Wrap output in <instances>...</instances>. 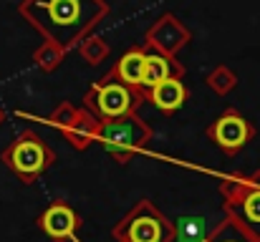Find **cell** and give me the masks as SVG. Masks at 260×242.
Returning <instances> with one entry per match:
<instances>
[{
  "label": "cell",
  "mask_w": 260,
  "mask_h": 242,
  "mask_svg": "<svg viewBox=\"0 0 260 242\" xmlns=\"http://www.w3.org/2000/svg\"><path fill=\"white\" fill-rule=\"evenodd\" d=\"M142 103H147L144 91L121 83L111 71L106 76H101L96 83H91L88 91L84 93V109L91 111L99 121L137 114Z\"/></svg>",
  "instance_id": "obj_5"
},
{
  "label": "cell",
  "mask_w": 260,
  "mask_h": 242,
  "mask_svg": "<svg viewBox=\"0 0 260 242\" xmlns=\"http://www.w3.org/2000/svg\"><path fill=\"white\" fill-rule=\"evenodd\" d=\"M192 41V30L174 15V13H162L144 33V46L149 51L165 53V56H174L187 48Z\"/></svg>",
  "instance_id": "obj_8"
},
{
  "label": "cell",
  "mask_w": 260,
  "mask_h": 242,
  "mask_svg": "<svg viewBox=\"0 0 260 242\" xmlns=\"http://www.w3.org/2000/svg\"><path fill=\"white\" fill-rule=\"evenodd\" d=\"M38 227L53 242H66V240H71V237H76V232L81 227V217H79V212L71 204H66V202L58 199V202H51L41 212Z\"/></svg>",
  "instance_id": "obj_9"
},
{
  "label": "cell",
  "mask_w": 260,
  "mask_h": 242,
  "mask_svg": "<svg viewBox=\"0 0 260 242\" xmlns=\"http://www.w3.org/2000/svg\"><path fill=\"white\" fill-rule=\"evenodd\" d=\"M0 159L23 184H33L56 161V152L36 131L25 129L3 149Z\"/></svg>",
  "instance_id": "obj_6"
},
{
  "label": "cell",
  "mask_w": 260,
  "mask_h": 242,
  "mask_svg": "<svg viewBox=\"0 0 260 242\" xmlns=\"http://www.w3.org/2000/svg\"><path fill=\"white\" fill-rule=\"evenodd\" d=\"M177 230V237L184 242H200L207 232H202V220H194V217H184L179 220V225H174Z\"/></svg>",
  "instance_id": "obj_19"
},
{
  "label": "cell",
  "mask_w": 260,
  "mask_h": 242,
  "mask_svg": "<svg viewBox=\"0 0 260 242\" xmlns=\"http://www.w3.org/2000/svg\"><path fill=\"white\" fill-rule=\"evenodd\" d=\"M144 98L157 111H162V114L170 116V114H177L187 103L189 91L182 83V79H167V81H162V83H157V86H152V88H147L144 91Z\"/></svg>",
  "instance_id": "obj_10"
},
{
  "label": "cell",
  "mask_w": 260,
  "mask_h": 242,
  "mask_svg": "<svg viewBox=\"0 0 260 242\" xmlns=\"http://www.w3.org/2000/svg\"><path fill=\"white\" fill-rule=\"evenodd\" d=\"M152 136H154L152 126L139 114H126L119 119L101 121L96 142L111 154V159L126 166L137 154H142L149 147Z\"/></svg>",
  "instance_id": "obj_3"
},
{
  "label": "cell",
  "mask_w": 260,
  "mask_h": 242,
  "mask_svg": "<svg viewBox=\"0 0 260 242\" xmlns=\"http://www.w3.org/2000/svg\"><path fill=\"white\" fill-rule=\"evenodd\" d=\"M99 124H101V121H99L91 111L79 109L74 124L63 131V136H66V142H69L76 152H86L88 147L96 142V136H99Z\"/></svg>",
  "instance_id": "obj_13"
},
{
  "label": "cell",
  "mask_w": 260,
  "mask_h": 242,
  "mask_svg": "<svg viewBox=\"0 0 260 242\" xmlns=\"http://www.w3.org/2000/svg\"><path fill=\"white\" fill-rule=\"evenodd\" d=\"M200 242H253V240H250L245 232H240L230 220H222V222H217Z\"/></svg>",
  "instance_id": "obj_17"
},
{
  "label": "cell",
  "mask_w": 260,
  "mask_h": 242,
  "mask_svg": "<svg viewBox=\"0 0 260 242\" xmlns=\"http://www.w3.org/2000/svg\"><path fill=\"white\" fill-rule=\"evenodd\" d=\"M76 48H79V56L86 61L88 66H99V63L106 61V56L111 53L106 38H101V36H86Z\"/></svg>",
  "instance_id": "obj_14"
},
{
  "label": "cell",
  "mask_w": 260,
  "mask_h": 242,
  "mask_svg": "<svg viewBox=\"0 0 260 242\" xmlns=\"http://www.w3.org/2000/svg\"><path fill=\"white\" fill-rule=\"evenodd\" d=\"M106 0H23L20 15L66 53L74 51L109 15Z\"/></svg>",
  "instance_id": "obj_1"
},
{
  "label": "cell",
  "mask_w": 260,
  "mask_h": 242,
  "mask_svg": "<svg viewBox=\"0 0 260 242\" xmlns=\"http://www.w3.org/2000/svg\"><path fill=\"white\" fill-rule=\"evenodd\" d=\"M222 212L240 232L253 242H260V169L258 171H235L220 182Z\"/></svg>",
  "instance_id": "obj_2"
},
{
  "label": "cell",
  "mask_w": 260,
  "mask_h": 242,
  "mask_svg": "<svg viewBox=\"0 0 260 242\" xmlns=\"http://www.w3.org/2000/svg\"><path fill=\"white\" fill-rule=\"evenodd\" d=\"M111 237L116 242H174L177 230L152 199H139L111 227Z\"/></svg>",
  "instance_id": "obj_4"
},
{
  "label": "cell",
  "mask_w": 260,
  "mask_h": 242,
  "mask_svg": "<svg viewBox=\"0 0 260 242\" xmlns=\"http://www.w3.org/2000/svg\"><path fill=\"white\" fill-rule=\"evenodd\" d=\"M205 83H207V88H210L212 93L228 96V93L238 86V76H235V71H233L230 66H215V68L205 76Z\"/></svg>",
  "instance_id": "obj_15"
},
{
  "label": "cell",
  "mask_w": 260,
  "mask_h": 242,
  "mask_svg": "<svg viewBox=\"0 0 260 242\" xmlns=\"http://www.w3.org/2000/svg\"><path fill=\"white\" fill-rule=\"evenodd\" d=\"M184 76V66L174 58V56H165L157 51L147 48V61H144V79H142V91L162 83L167 79H182Z\"/></svg>",
  "instance_id": "obj_11"
},
{
  "label": "cell",
  "mask_w": 260,
  "mask_h": 242,
  "mask_svg": "<svg viewBox=\"0 0 260 242\" xmlns=\"http://www.w3.org/2000/svg\"><path fill=\"white\" fill-rule=\"evenodd\" d=\"M0 121H3V111H0Z\"/></svg>",
  "instance_id": "obj_20"
},
{
  "label": "cell",
  "mask_w": 260,
  "mask_h": 242,
  "mask_svg": "<svg viewBox=\"0 0 260 242\" xmlns=\"http://www.w3.org/2000/svg\"><path fill=\"white\" fill-rule=\"evenodd\" d=\"M66 58V51L58 46V43H53V41H43L41 43V48L33 53V61L38 63V68L41 71H46V74H51V71H56L58 66H61V61Z\"/></svg>",
  "instance_id": "obj_16"
},
{
  "label": "cell",
  "mask_w": 260,
  "mask_h": 242,
  "mask_svg": "<svg viewBox=\"0 0 260 242\" xmlns=\"http://www.w3.org/2000/svg\"><path fill=\"white\" fill-rule=\"evenodd\" d=\"M144 61H147V46H132L126 53H121V58L114 63L111 74L121 83L132 86V88H142L144 79Z\"/></svg>",
  "instance_id": "obj_12"
},
{
  "label": "cell",
  "mask_w": 260,
  "mask_h": 242,
  "mask_svg": "<svg viewBox=\"0 0 260 242\" xmlns=\"http://www.w3.org/2000/svg\"><path fill=\"white\" fill-rule=\"evenodd\" d=\"M76 114H79V109L71 103V101H61L58 106H56V111H51V116H48V121L56 126V129H61V131H66L71 124H74V119H76Z\"/></svg>",
  "instance_id": "obj_18"
},
{
  "label": "cell",
  "mask_w": 260,
  "mask_h": 242,
  "mask_svg": "<svg viewBox=\"0 0 260 242\" xmlns=\"http://www.w3.org/2000/svg\"><path fill=\"white\" fill-rule=\"evenodd\" d=\"M207 139L222 149V154L235 157L240 154L253 139H255V126L238 111V109H225L207 129H205Z\"/></svg>",
  "instance_id": "obj_7"
}]
</instances>
